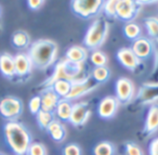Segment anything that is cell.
Instances as JSON below:
<instances>
[{"mask_svg":"<svg viewBox=\"0 0 158 155\" xmlns=\"http://www.w3.org/2000/svg\"><path fill=\"white\" fill-rule=\"evenodd\" d=\"M140 6L136 1L132 0H119L116 6V15L119 20L125 22H131L138 15Z\"/></svg>","mask_w":158,"mask_h":155,"instance_id":"obj_8","label":"cell"},{"mask_svg":"<svg viewBox=\"0 0 158 155\" xmlns=\"http://www.w3.org/2000/svg\"><path fill=\"white\" fill-rule=\"evenodd\" d=\"M14 62H15V75L19 77H24L31 74V70L34 68L33 62L28 53H18L14 57Z\"/></svg>","mask_w":158,"mask_h":155,"instance_id":"obj_15","label":"cell"},{"mask_svg":"<svg viewBox=\"0 0 158 155\" xmlns=\"http://www.w3.org/2000/svg\"><path fill=\"white\" fill-rule=\"evenodd\" d=\"M36 119H37V123L40 126V128L48 129L49 125L54 120V116H53V113L42 111L41 110V111L36 115Z\"/></svg>","mask_w":158,"mask_h":155,"instance_id":"obj_27","label":"cell"},{"mask_svg":"<svg viewBox=\"0 0 158 155\" xmlns=\"http://www.w3.org/2000/svg\"><path fill=\"white\" fill-rule=\"evenodd\" d=\"M12 45L18 49H25L31 45V37L24 31H19L12 36Z\"/></svg>","mask_w":158,"mask_h":155,"instance_id":"obj_21","label":"cell"},{"mask_svg":"<svg viewBox=\"0 0 158 155\" xmlns=\"http://www.w3.org/2000/svg\"><path fill=\"white\" fill-rule=\"evenodd\" d=\"M48 132L51 138L56 142H62L66 138V128L60 120L54 119L48 127Z\"/></svg>","mask_w":158,"mask_h":155,"instance_id":"obj_19","label":"cell"},{"mask_svg":"<svg viewBox=\"0 0 158 155\" xmlns=\"http://www.w3.org/2000/svg\"><path fill=\"white\" fill-rule=\"evenodd\" d=\"M40 98H41V110L50 113L56 110L57 104L61 100L52 87L46 88L40 94Z\"/></svg>","mask_w":158,"mask_h":155,"instance_id":"obj_14","label":"cell"},{"mask_svg":"<svg viewBox=\"0 0 158 155\" xmlns=\"http://www.w3.org/2000/svg\"><path fill=\"white\" fill-rule=\"evenodd\" d=\"M0 72L5 77L12 78L15 75V62L14 57L10 53H1L0 54Z\"/></svg>","mask_w":158,"mask_h":155,"instance_id":"obj_17","label":"cell"},{"mask_svg":"<svg viewBox=\"0 0 158 155\" xmlns=\"http://www.w3.org/2000/svg\"><path fill=\"white\" fill-rule=\"evenodd\" d=\"M5 139L15 155H27L31 146V136L28 129L21 123L8 122L3 127Z\"/></svg>","mask_w":158,"mask_h":155,"instance_id":"obj_1","label":"cell"},{"mask_svg":"<svg viewBox=\"0 0 158 155\" xmlns=\"http://www.w3.org/2000/svg\"><path fill=\"white\" fill-rule=\"evenodd\" d=\"M120 102L114 96H107L101 100L98 106V114L103 119H110L116 115Z\"/></svg>","mask_w":158,"mask_h":155,"instance_id":"obj_10","label":"cell"},{"mask_svg":"<svg viewBox=\"0 0 158 155\" xmlns=\"http://www.w3.org/2000/svg\"><path fill=\"white\" fill-rule=\"evenodd\" d=\"M57 45L50 39H39L31 45L28 55L37 70H47L57 59Z\"/></svg>","mask_w":158,"mask_h":155,"instance_id":"obj_2","label":"cell"},{"mask_svg":"<svg viewBox=\"0 0 158 155\" xmlns=\"http://www.w3.org/2000/svg\"><path fill=\"white\" fill-rule=\"evenodd\" d=\"M23 112V103L19 98L12 96L5 97L0 101V115L8 119V122H14L20 117Z\"/></svg>","mask_w":158,"mask_h":155,"instance_id":"obj_6","label":"cell"},{"mask_svg":"<svg viewBox=\"0 0 158 155\" xmlns=\"http://www.w3.org/2000/svg\"><path fill=\"white\" fill-rule=\"evenodd\" d=\"M82 64H77L68 61L67 59L61 60L56 64L52 76L44 81V87H52V85L57 80H68L70 83L77 80L79 75L82 72Z\"/></svg>","mask_w":158,"mask_h":155,"instance_id":"obj_3","label":"cell"},{"mask_svg":"<svg viewBox=\"0 0 158 155\" xmlns=\"http://www.w3.org/2000/svg\"><path fill=\"white\" fill-rule=\"evenodd\" d=\"M92 79L98 84H103L108 80L110 76V71L107 66H98L92 71Z\"/></svg>","mask_w":158,"mask_h":155,"instance_id":"obj_22","label":"cell"},{"mask_svg":"<svg viewBox=\"0 0 158 155\" xmlns=\"http://www.w3.org/2000/svg\"><path fill=\"white\" fill-rule=\"evenodd\" d=\"M145 28L149 37L158 41V18L157 16H149L144 20Z\"/></svg>","mask_w":158,"mask_h":155,"instance_id":"obj_24","label":"cell"},{"mask_svg":"<svg viewBox=\"0 0 158 155\" xmlns=\"http://www.w3.org/2000/svg\"><path fill=\"white\" fill-rule=\"evenodd\" d=\"M91 115V111L89 110V104L87 102H78L73 104L72 115L68 122L76 127L84 126L88 122Z\"/></svg>","mask_w":158,"mask_h":155,"instance_id":"obj_11","label":"cell"},{"mask_svg":"<svg viewBox=\"0 0 158 155\" xmlns=\"http://www.w3.org/2000/svg\"><path fill=\"white\" fill-rule=\"evenodd\" d=\"M66 59L77 64H84L88 59V51L85 47L73 46L66 52Z\"/></svg>","mask_w":158,"mask_h":155,"instance_id":"obj_18","label":"cell"},{"mask_svg":"<svg viewBox=\"0 0 158 155\" xmlns=\"http://www.w3.org/2000/svg\"><path fill=\"white\" fill-rule=\"evenodd\" d=\"M158 130V103H153L147 111L144 125V132L153 135Z\"/></svg>","mask_w":158,"mask_h":155,"instance_id":"obj_16","label":"cell"},{"mask_svg":"<svg viewBox=\"0 0 158 155\" xmlns=\"http://www.w3.org/2000/svg\"><path fill=\"white\" fill-rule=\"evenodd\" d=\"M73 111V103L67 99H61L55 110L56 116L61 120H69Z\"/></svg>","mask_w":158,"mask_h":155,"instance_id":"obj_20","label":"cell"},{"mask_svg":"<svg viewBox=\"0 0 158 155\" xmlns=\"http://www.w3.org/2000/svg\"><path fill=\"white\" fill-rule=\"evenodd\" d=\"M103 5L102 0H74L72 1V10L80 18L90 19L103 10Z\"/></svg>","mask_w":158,"mask_h":155,"instance_id":"obj_5","label":"cell"},{"mask_svg":"<svg viewBox=\"0 0 158 155\" xmlns=\"http://www.w3.org/2000/svg\"><path fill=\"white\" fill-rule=\"evenodd\" d=\"M0 155H3V154H1V153H0Z\"/></svg>","mask_w":158,"mask_h":155,"instance_id":"obj_37","label":"cell"},{"mask_svg":"<svg viewBox=\"0 0 158 155\" xmlns=\"http://www.w3.org/2000/svg\"><path fill=\"white\" fill-rule=\"evenodd\" d=\"M44 1L42 0H28L27 1V5H28V8L31 10H38L44 6Z\"/></svg>","mask_w":158,"mask_h":155,"instance_id":"obj_34","label":"cell"},{"mask_svg":"<svg viewBox=\"0 0 158 155\" xmlns=\"http://www.w3.org/2000/svg\"><path fill=\"white\" fill-rule=\"evenodd\" d=\"M0 16H1V8H0Z\"/></svg>","mask_w":158,"mask_h":155,"instance_id":"obj_36","label":"cell"},{"mask_svg":"<svg viewBox=\"0 0 158 155\" xmlns=\"http://www.w3.org/2000/svg\"><path fill=\"white\" fill-rule=\"evenodd\" d=\"M52 88L60 98L65 99L70 92L72 88V83L68 80H57L52 85Z\"/></svg>","mask_w":158,"mask_h":155,"instance_id":"obj_26","label":"cell"},{"mask_svg":"<svg viewBox=\"0 0 158 155\" xmlns=\"http://www.w3.org/2000/svg\"><path fill=\"white\" fill-rule=\"evenodd\" d=\"M117 60L127 70L135 71L141 65V60L135 55L131 48H121L117 51Z\"/></svg>","mask_w":158,"mask_h":155,"instance_id":"obj_12","label":"cell"},{"mask_svg":"<svg viewBox=\"0 0 158 155\" xmlns=\"http://www.w3.org/2000/svg\"><path fill=\"white\" fill-rule=\"evenodd\" d=\"M63 155H81V149L77 144L70 143L64 148Z\"/></svg>","mask_w":158,"mask_h":155,"instance_id":"obj_33","label":"cell"},{"mask_svg":"<svg viewBox=\"0 0 158 155\" xmlns=\"http://www.w3.org/2000/svg\"><path fill=\"white\" fill-rule=\"evenodd\" d=\"M116 6L117 1L116 0H108L105 1L103 5V10L102 11L110 18H117L116 15Z\"/></svg>","mask_w":158,"mask_h":155,"instance_id":"obj_29","label":"cell"},{"mask_svg":"<svg viewBox=\"0 0 158 155\" xmlns=\"http://www.w3.org/2000/svg\"><path fill=\"white\" fill-rule=\"evenodd\" d=\"M27 155H47V149L42 143L33 142L29 146Z\"/></svg>","mask_w":158,"mask_h":155,"instance_id":"obj_30","label":"cell"},{"mask_svg":"<svg viewBox=\"0 0 158 155\" xmlns=\"http://www.w3.org/2000/svg\"><path fill=\"white\" fill-rule=\"evenodd\" d=\"M29 111L33 115H37L41 111V98L40 96H35L29 101Z\"/></svg>","mask_w":158,"mask_h":155,"instance_id":"obj_31","label":"cell"},{"mask_svg":"<svg viewBox=\"0 0 158 155\" xmlns=\"http://www.w3.org/2000/svg\"><path fill=\"white\" fill-rule=\"evenodd\" d=\"M110 32V24L104 19H97L89 26L84 39V44L91 50H97L103 46Z\"/></svg>","mask_w":158,"mask_h":155,"instance_id":"obj_4","label":"cell"},{"mask_svg":"<svg viewBox=\"0 0 158 155\" xmlns=\"http://www.w3.org/2000/svg\"><path fill=\"white\" fill-rule=\"evenodd\" d=\"M95 88H97V84H94V80L91 79L90 77H84V78L77 79V80L72 83L70 92L65 99H67L69 101L75 100V99H78L80 97L91 92Z\"/></svg>","mask_w":158,"mask_h":155,"instance_id":"obj_7","label":"cell"},{"mask_svg":"<svg viewBox=\"0 0 158 155\" xmlns=\"http://www.w3.org/2000/svg\"><path fill=\"white\" fill-rule=\"evenodd\" d=\"M148 152L149 155H158V138L154 139L153 141L151 142L148 148Z\"/></svg>","mask_w":158,"mask_h":155,"instance_id":"obj_35","label":"cell"},{"mask_svg":"<svg viewBox=\"0 0 158 155\" xmlns=\"http://www.w3.org/2000/svg\"><path fill=\"white\" fill-rule=\"evenodd\" d=\"M125 148H126V153H127V155H144L140 146H139L138 144L133 143V142H128V143H126Z\"/></svg>","mask_w":158,"mask_h":155,"instance_id":"obj_32","label":"cell"},{"mask_svg":"<svg viewBox=\"0 0 158 155\" xmlns=\"http://www.w3.org/2000/svg\"><path fill=\"white\" fill-rule=\"evenodd\" d=\"M123 34L130 40H136L141 37V27L136 23L129 22L123 26Z\"/></svg>","mask_w":158,"mask_h":155,"instance_id":"obj_25","label":"cell"},{"mask_svg":"<svg viewBox=\"0 0 158 155\" xmlns=\"http://www.w3.org/2000/svg\"><path fill=\"white\" fill-rule=\"evenodd\" d=\"M115 91H116V98L120 103H128L133 99L135 93L134 85L127 77H120L116 81L115 85Z\"/></svg>","mask_w":158,"mask_h":155,"instance_id":"obj_9","label":"cell"},{"mask_svg":"<svg viewBox=\"0 0 158 155\" xmlns=\"http://www.w3.org/2000/svg\"><path fill=\"white\" fill-rule=\"evenodd\" d=\"M115 152H116L115 145L110 141L99 142L93 149L94 155H115Z\"/></svg>","mask_w":158,"mask_h":155,"instance_id":"obj_23","label":"cell"},{"mask_svg":"<svg viewBox=\"0 0 158 155\" xmlns=\"http://www.w3.org/2000/svg\"><path fill=\"white\" fill-rule=\"evenodd\" d=\"M90 61L95 67H98V66H106V64H107V57L102 51L95 50L91 53Z\"/></svg>","mask_w":158,"mask_h":155,"instance_id":"obj_28","label":"cell"},{"mask_svg":"<svg viewBox=\"0 0 158 155\" xmlns=\"http://www.w3.org/2000/svg\"><path fill=\"white\" fill-rule=\"evenodd\" d=\"M131 49L135 55L142 61L144 59H147L152 55L154 51V44L151 39L145 37H140L139 39L134 40L132 44Z\"/></svg>","mask_w":158,"mask_h":155,"instance_id":"obj_13","label":"cell"}]
</instances>
